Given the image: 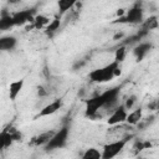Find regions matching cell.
<instances>
[{
	"label": "cell",
	"mask_w": 159,
	"mask_h": 159,
	"mask_svg": "<svg viewBox=\"0 0 159 159\" xmlns=\"http://www.w3.org/2000/svg\"><path fill=\"white\" fill-rule=\"evenodd\" d=\"M101 157H102V152H99L97 148H88L82 154L83 159H101Z\"/></svg>",
	"instance_id": "ac0fdd59"
},
{
	"label": "cell",
	"mask_w": 159,
	"mask_h": 159,
	"mask_svg": "<svg viewBox=\"0 0 159 159\" xmlns=\"http://www.w3.org/2000/svg\"><path fill=\"white\" fill-rule=\"evenodd\" d=\"M130 137H124L122 139H118V140H114V142H111L108 144H104L103 145V149H102V159H111V158H114L116 155H118L125 147V144L128 143Z\"/></svg>",
	"instance_id": "277c9868"
},
{
	"label": "cell",
	"mask_w": 159,
	"mask_h": 159,
	"mask_svg": "<svg viewBox=\"0 0 159 159\" xmlns=\"http://www.w3.org/2000/svg\"><path fill=\"white\" fill-rule=\"evenodd\" d=\"M152 47H153V45L149 43V42H139V43L133 48V55L135 56L137 61L140 62V61L150 52Z\"/></svg>",
	"instance_id": "30bf717a"
},
{
	"label": "cell",
	"mask_w": 159,
	"mask_h": 159,
	"mask_svg": "<svg viewBox=\"0 0 159 159\" xmlns=\"http://www.w3.org/2000/svg\"><path fill=\"white\" fill-rule=\"evenodd\" d=\"M24 83H25V81L22 78H20V80H16V81H14L9 84V98L11 101H15L17 98V96L22 91Z\"/></svg>",
	"instance_id": "4fadbf2b"
},
{
	"label": "cell",
	"mask_w": 159,
	"mask_h": 159,
	"mask_svg": "<svg viewBox=\"0 0 159 159\" xmlns=\"http://www.w3.org/2000/svg\"><path fill=\"white\" fill-rule=\"evenodd\" d=\"M143 21H144V10H143V6H142L140 1H137L135 4H133L129 7V10H127V12L123 16L117 19L116 22H124V24L137 25V24H142Z\"/></svg>",
	"instance_id": "3957f363"
},
{
	"label": "cell",
	"mask_w": 159,
	"mask_h": 159,
	"mask_svg": "<svg viewBox=\"0 0 159 159\" xmlns=\"http://www.w3.org/2000/svg\"><path fill=\"white\" fill-rule=\"evenodd\" d=\"M21 0H7V2L9 4H12V5H15V4H17V2H20Z\"/></svg>",
	"instance_id": "d4e9b609"
},
{
	"label": "cell",
	"mask_w": 159,
	"mask_h": 159,
	"mask_svg": "<svg viewBox=\"0 0 159 159\" xmlns=\"http://www.w3.org/2000/svg\"><path fill=\"white\" fill-rule=\"evenodd\" d=\"M124 57H125V46H120V47H118V48L116 50L114 60L120 63V62L124 60Z\"/></svg>",
	"instance_id": "7402d4cb"
},
{
	"label": "cell",
	"mask_w": 159,
	"mask_h": 159,
	"mask_svg": "<svg viewBox=\"0 0 159 159\" xmlns=\"http://www.w3.org/2000/svg\"><path fill=\"white\" fill-rule=\"evenodd\" d=\"M14 138H12V134L10 132V127L5 128L4 130L0 132V150H4L6 148H9L12 143H14Z\"/></svg>",
	"instance_id": "5bb4252c"
},
{
	"label": "cell",
	"mask_w": 159,
	"mask_h": 159,
	"mask_svg": "<svg viewBox=\"0 0 159 159\" xmlns=\"http://www.w3.org/2000/svg\"><path fill=\"white\" fill-rule=\"evenodd\" d=\"M78 0H58L57 1V6H58V11L60 14H65L67 11H70L76 4H77Z\"/></svg>",
	"instance_id": "e0dca14e"
},
{
	"label": "cell",
	"mask_w": 159,
	"mask_h": 159,
	"mask_svg": "<svg viewBox=\"0 0 159 159\" xmlns=\"http://www.w3.org/2000/svg\"><path fill=\"white\" fill-rule=\"evenodd\" d=\"M119 93H120V87L119 86L108 88L104 92H102L101 94H102L103 101H104V108H113V107H116L117 102H118Z\"/></svg>",
	"instance_id": "8992f818"
},
{
	"label": "cell",
	"mask_w": 159,
	"mask_h": 159,
	"mask_svg": "<svg viewBox=\"0 0 159 159\" xmlns=\"http://www.w3.org/2000/svg\"><path fill=\"white\" fill-rule=\"evenodd\" d=\"M119 75H120L119 62L114 60L103 67L91 71L88 73V78L93 83H107V82L112 81L116 76H119Z\"/></svg>",
	"instance_id": "6da1fadb"
},
{
	"label": "cell",
	"mask_w": 159,
	"mask_h": 159,
	"mask_svg": "<svg viewBox=\"0 0 159 159\" xmlns=\"http://www.w3.org/2000/svg\"><path fill=\"white\" fill-rule=\"evenodd\" d=\"M34 16H35V9H25V10H20L15 12L12 15V19H14L15 26H22L26 22L32 21Z\"/></svg>",
	"instance_id": "ba28073f"
},
{
	"label": "cell",
	"mask_w": 159,
	"mask_h": 159,
	"mask_svg": "<svg viewBox=\"0 0 159 159\" xmlns=\"http://www.w3.org/2000/svg\"><path fill=\"white\" fill-rule=\"evenodd\" d=\"M135 102H137V97H135V96H130V97H128V98H127V101H125V103H124L125 109H127V111L132 109Z\"/></svg>",
	"instance_id": "603a6c76"
},
{
	"label": "cell",
	"mask_w": 159,
	"mask_h": 159,
	"mask_svg": "<svg viewBox=\"0 0 159 159\" xmlns=\"http://www.w3.org/2000/svg\"><path fill=\"white\" fill-rule=\"evenodd\" d=\"M68 135H70V127H68V124H65L58 130H55L53 135L45 144V150L50 152V150L65 148L67 144V140H68Z\"/></svg>",
	"instance_id": "7a4b0ae2"
},
{
	"label": "cell",
	"mask_w": 159,
	"mask_h": 159,
	"mask_svg": "<svg viewBox=\"0 0 159 159\" xmlns=\"http://www.w3.org/2000/svg\"><path fill=\"white\" fill-rule=\"evenodd\" d=\"M62 107V101L61 99H55L52 102H50L48 104H46L43 108L40 109V112L37 113V116L35 118H39V117H47V116H51L53 113H56L60 108Z\"/></svg>",
	"instance_id": "9c48e42d"
},
{
	"label": "cell",
	"mask_w": 159,
	"mask_h": 159,
	"mask_svg": "<svg viewBox=\"0 0 159 159\" xmlns=\"http://www.w3.org/2000/svg\"><path fill=\"white\" fill-rule=\"evenodd\" d=\"M60 24H61V21H60V19L58 17H55L53 20H50V22L47 24V26L45 27V30H46V34H53V32H56L58 29H60Z\"/></svg>",
	"instance_id": "44dd1931"
},
{
	"label": "cell",
	"mask_w": 159,
	"mask_h": 159,
	"mask_svg": "<svg viewBox=\"0 0 159 159\" xmlns=\"http://www.w3.org/2000/svg\"><path fill=\"white\" fill-rule=\"evenodd\" d=\"M142 117H143V109L139 107L137 109H133L132 112H129L127 114V118H125V122L130 125H137L140 120H142Z\"/></svg>",
	"instance_id": "9a60e30c"
},
{
	"label": "cell",
	"mask_w": 159,
	"mask_h": 159,
	"mask_svg": "<svg viewBox=\"0 0 159 159\" xmlns=\"http://www.w3.org/2000/svg\"><path fill=\"white\" fill-rule=\"evenodd\" d=\"M127 114H128V111L125 109L124 104H119V106H116L112 114L108 117L107 119V123L109 125H117V124H122L125 122V118H127Z\"/></svg>",
	"instance_id": "52a82bcc"
},
{
	"label": "cell",
	"mask_w": 159,
	"mask_h": 159,
	"mask_svg": "<svg viewBox=\"0 0 159 159\" xmlns=\"http://www.w3.org/2000/svg\"><path fill=\"white\" fill-rule=\"evenodd\" d=\"M15 24H14V19H12V15L7 14L6 11H4L0 16V31H6V30H10L11 27H14Z\"/></svg>",
	"instance_id": "2e32d148"
},
{
	"label": "cell",
	"mask_w": 159,
	"mask_h": 159,
	"mask_svg": "<svg viewBox=\"0 0 159 159\" xmlns=\"http://www.w3.org/2000/svg\"><path fill=\"white\" fill-rule=\"evenodd\" d=\"M37 94L39 96H46V92L43 91V87L42 86H39L37 87Z\"/></svg>",
	"instance_id": "cb8c5ba5"
},
{
	"label": "cell",
	"mask_w": 159,
	"mask_h": 159,
	"mask_svg": "<svg viewBox=\"0 0 159 159\" xmlns=\"http://www.w3.org/2000/svg\"><path fill=\"white\" fill-rule=\"evenodd\" d=\"M104 108V101H103V97L102 94H97L89 99L86 101V111H84V116L88 117V118H94L99 109H103Z\"/></svg>",
	"instance_id": "5b68a950"
},
{
	"label": "cell",
	"mask_w": 159,
	"mask_h": 159,
	"mask_svg": "<svg viewBox=\"0 0 159 159\" xmlns=\"http://www.w3.org/2000/svg\"><path fill=\"white\" fill-rule=\"evenodd\" d=\"M142 24H143V29L147 30V31H149V30H155V29L158 27V20H157V16L153 15V16L148 17V19H147L144 22H142Z\"/></svg>",
	"instance_id": "ffe728a7"
},
{
	"label": "cell",
	"mask_w": 159,
	"mask_h": 159,
	"mask_svg": "<svg viewBox=\"0 0 159 159\" xmlns=\"http://www.w3.org/2000/svg\"><path fill=\"white\" fill-rule=\"evenodd\" d=\"M17 39L11 35L1 36L0 37V51H11L16 47Z\"/></svg>",
	"instance_id": "7c38bea8"
},
{
	"label": "cell",
	"mask_w": 159,
	"mask_h": 159,
	"mask_svg": "<svg viewBox=\"0 0 159 159\" xmlns=\"http://www.w3.org/2000/svg\"><path fill=\"white\" fill-rule=\"evenodd\" d=\"M53 133H55L53 129H48V130H46V132H42V133H40V134L32 137L31 140H30V145H35V147H41V145H43V147H45V144L50 140V138L53 135Z\"/></svg>",
	"instance_id": "8fae6325"
},
{
	"label": "cell",
	"mask_w": 159,
	"mask_h": 159,
	"mask_svg": "<svg viewBox=\"0 0 159 159\" xmlns=\"http://www.w3.org/2000/svg\"><path fill=\"white\" fill-rule=\"evenodd\" d=\"M32 21H34V26L36 29H42V27L47 26V24L50 22V19L45 15H36V16H34Z\"/></svg>",
	"instance_id": "d6986e66"
}]
</instances>
